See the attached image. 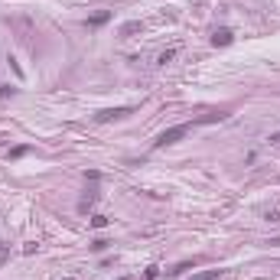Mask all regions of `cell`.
<instances>
[{
    "label": "cell",
    "instance_id": "obj_1",
    "mask_svg": "<svg viewBox=\"0 0 280 280\" xmlns=\"http://www.w3.org/2000/svg\"><path fill=\"white\" fill-rule=\"evenodd\" d=\"M228 114H205V117H195V121H183V124H176V127H166L160 137L153 140V147L156 150H163V147H170V143H176V140H183L192 127H202V124H215V121H225Z\"/></svg>",
    "mask_w": 280,
    "mask_h": 280
},
{
    "label": "cell",
    "instance_id": "obj_2",
    "mask_svg": "<svg viewBox=\"0 0 280 280\" xmlns=\"http://www.w3.org/2000/svg\"><path fill=\"white\" fill-rule=\"evenodd\" d=\"M234 43V33L228 30V26H222V30L212 33V46H232Z\"/></svg>",
    "mask_w": 280,
    "mask_h": 280
},
{
    "label": "cell",
    "instance_id": "obj_3",
    "mask_svg": "<svg viewBox=\"0 0 280 280\" xmlns=\"http://www.w3.org/2000/svg\"><path fill=\"white\" fill-rule=\"evenodd\" d=\"M131 114V108H111V111H101L98 114V124H104V121H114V117H127Z\"/></svg>",
    "mask_w": 280,
    "mask_h": 280
},
{
    "label": "cell",
    "instance_id": "obj_4",
    "mask_svg": "<svg viewBox=\"0 0 280 280\" xmlns=\"http://www.w3.org/2000/svg\"><path fill=\"white\" fill-rule=\"evenodd\" d=\"M134 33H140V20H131V23L121 26V36H134Z\"/></svg>",
    "mask_w": 280,
    "mask_h": 280
},
{
    "label": "cell",
    "instance_id": "obj_5",
    "mask_svg": "<svg viewBox=\"0 0 280 280\" xmlns=\"http://www.w3.org/2000/svg\"><path fill=\"white\" fill-rule=\"evenodd\" d=\"M108 20H111V13H108V10H101V13H94L92 20H88V26H101V23H108Z\"/></svg>",
    "mask_w": 280,
    "mask_h": 280
},
{
    "label": "cell",
    "instance_id": "obj_6",
    "mask_svg": "<svg viewBox=\"0 0 280 280\" xmlns=\"http://www.w3.org/2000/svg\"><path fill=\"white\" fill-rule=\"evenodd\" d=\"M173 59H176V49H166V52H160V59H156V62L166 65V62H173Z\"/></svg>",
    "mask_w": 280,
    "mask_h": 280
},
{
    "label": "cell",
    "instance_id": "obj_7",
    "mask_svg": "<svg viewBox=\"0 0 280 280\" xmlns=\"http://www.w3.org/2000/svg\"><path fill=\"white\" fill-rule=\"evenodd\" d=\"M7 257H10V244H7V241H0V267L7 264Z\"/></svg>",
    "mask_w": 280,
    "mask_h": 280
},
{
    "label": "cell",
    "instance_id": "obj_8",
    "mask_svg": "<svg viewBox=\"0 0 280 280\" xmlns=\"http://www.w3.org/2000/svg\"><path fill=\"white\" fill-rule=\"evenodd\" d=\"M104 225H108V218L104 215H92V228H104Z\"/></svg>",
    "mask_w": 280,
    "mask_h": 280
},
{
    "label": "cell",
    "instance_id": "obj_9",
    "mask_svg": "<svg viewBox=\"0 0 280 280\" xmlns=\"http://www.w3.org/2000/svg\"><path fill=\"white\" fill-rule=\"evenodd\" d=\"M16 94V88H10V85H0V98H13Z\"/></svg>",
    "mask_w": 280,
    "mask_h": 280
},
{
    "label": "cell",
    "instance_id": "obj_10",
    "mask_svg": "<svg viewBox=\"0 0 280 280\" xmlns=\"http://www.w3.org/2000/svg\"><path fill=\"white\" fill-rule=\"evenodd\" d=\"M23 153H30V147H13L10 150V160H16V156H23Z\"/></svg>",
    "mask_w": 280,
    "mask_h": 280
},
{
    "label": "cell",
    "instance_id": "obj_11",
    "mask_svg": "<svg viewBox=\"0 0 280 280\" xmlns=\"http://www.w3.org/2000/svg\"><path fill=\"white\" fill-rule=\"evenodd\" d=\"M215 277H218V271H205V274H199L195 280H215Z\"/></svg>",
    "mask_w": 280,
    "mask_h": 280
},
{
    "label": "cell",
    "instance_id": "obj_12",
    "mask_svg": "<svg viewBox=\"0 0 280 280\" xmlns=\"http://www.w3.org/2000/svg\"><path fill=\"white\" fill-rule=\"evenodd\" d=\"M104 248H108V241H101V238H98V241H94V244H92V251H98V254H101V251H104Z\"/></svg>",
    "mask_w": 280,
    "mask_h": 280
},
{
    "label": "cell",
    "instance_id": "obj_13",
    "mask_svg": "<svg viewBox=\"0 0 280 280\" xmlns=\"http://www.w3.org/2000/svg\"><path fill=\"white\" fill-rule=\"evenodd\" d=\"M271 143H277V147H280V134H271Z\"/></svg>",
    "mask_w": 280,
    "mask_h": 280
},
{
    "label": "cell",
    "instance_id": "obj_14",
    "mask_svg": "<svg viewBox=\"0 0 280 280\" xmlns=\"http://www.w3.org/2000/svg\"><path fill=\"white\" fill-rule=\"evenodd\" d=\"M65 280H72V277H65Z\"/></svg>",
    "mask_w": 280,
    "mask_h": 280
}]
</instances>
